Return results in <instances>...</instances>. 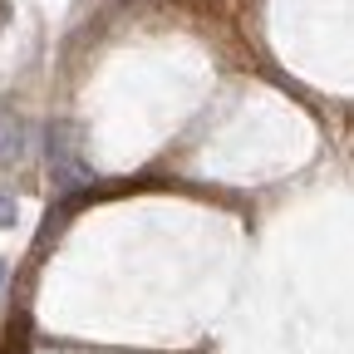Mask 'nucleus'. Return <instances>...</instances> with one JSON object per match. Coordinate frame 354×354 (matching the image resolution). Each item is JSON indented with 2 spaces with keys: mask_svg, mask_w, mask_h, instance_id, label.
Segmentation results:
<instances>
[{
  "mask_svg": "<svg viewBox=\"0 0 354 354\" xmlns=\"http://www.w3.org/2000/svg\"><path fill=\"white\" fill-rule=\"evenodd\" d=\"M25 158V123L15 113H0V167Z\"/></svg>",
  "mask_w": 354,
  "mask_h": 354,
  "instance_id": "1",
  "label": "nucleus"
},
{
  "mask_svg": "<svg viewBox=\"0 0 354 354\" xmlns=\"http://www.w3.org/2000/svg\"><path fill=\"white\" fill-rule=\"evenodd\" d=\"M6 276H10V266H6V261H0V295H6Z\"/></svg>",
  "mask_w": 354,
  "mask_h": 354,
  "instance_id": "3",
  "label": "nucleus"
},
{
  "mask_svg": "<svg viewBox=\"0 0 354 354\" xmlns=\"http://www.w3.org/2000/svg\"><path fill=\"white\" fill-rule=\"evenodd\" d=\"M10 221H15V197L0 192V227H10Z\"/></svg>",
  "mask_w": 354,
  "mask_h": 354,
  "instance_id": "2",
  "label": "nucleus"
}]
</instances>
